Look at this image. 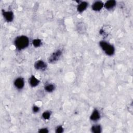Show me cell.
Listing matches in <instances>:
<instances>
[{"instance_id":"obj_1","label":"cell","mask_w":133,"mask_h":133,"mask_svg":"<svg viewBox=\"0 0 133 133\" xmlns=\"http://www.w3.org/2000/svg\"><path fill=\"white\" fill-rule=\"evenodd\" d=\"M29 43L30 40L29 38L25 35L17 36L14 41V45L18 50H21L28 47Z\"/></svg>"},{"instance_id":"obj_2","label":"cell","mask_w":133,"mask_h":133,"mask_svg":"<svg viewBox=\"0 0 133 133\" xmlns=\"http://www.w3.org/2000/svg\"><path fill=\"white\" fill-rule=\"evenodd\" d=\"M99 46L107 55L111 56L114 54L115 48L109 42L105 41H101L99 42Z\"/></svg>"},{"instance_id":"obj_3","label":"cell","mask_w":133,"mask_h":133,"mask_svg":"<svg viewBox=\"0 0 133 133\" xmlns=\"http://www.w3.org/2000/svg\"><path fill=\"white\" fill-rule=\"evenodd\" d=\"M62 52L61 50L58 49L54 52L48 58V61L50 63H54L56 62L61 57Z\"/></svg>"},{"instance_id":"obj_4","label":"cell","mask_w":133,"mask_h":133,"mask_svg":"<svg viewBox=\"0 0 133 133\" xmlns=\"http://www.w3.org/2000/svg\"><path fill=\"white\" fill-rule=\"evenodd\" d=\"M24 80L22 77H18L15 79L14 82V85L18 90H21L24 86Z\"/></svg>"},{"instance_id":"obj_5","label":"cell","mask_w":133,"mask_h":133,"mask_svg":"<svg viewBox=\"0 0 133 133\" xmlns=\"http://www.w3.org/2000/svg\"><path fill=\"white\" fill-rule=\"evenodd\" d=\"M2 15L4 17V18L5 19V20L8 22H11L14 18V13L12 11H5L3 10H2Z\"/></svg>"},{"instance_id":"obj_6","label":"cell","mask_w":133,"mask_h":133,"mask_svg":"<svg viewBox=\"0 0 133 133\" xmlns=\"http://www.w3.org/2000/svg\"><path fill=\"white\" fill-rule=\"evenodd\" d=\"M34 66L36 70L42 71L46 70L47 68V64L43 60H39L35 62Z\"/></svg>"},{"instance_id":"obj_7","label":"cell","mask_w":133,"mask_h":133,"mask_svg":"<svg viewBox=\"0 0 133 133\" xmlns=\"http://www.w3.org/2000/svg\"><path fill=\"white\" fill-rule=\"evenodd\" d=\"M104 7V3L100 1H97L92 3L91 9L95 11H99Z\"/></svg>"},{"instance_id":"obj_8","label":"cell","mask_w":133,"mask_h":133,"mask_svg":"<svg viewBox=\"0 0 133 133\" xmlns=\"http://www.w3.org/2000/svg\"><path fill=\"white\" fill-rule=\"evenodd\" d=\"M100 118V113L99 111L95 109L93 110L90 116V119L93 122H96L98 121Z\"/></svg>"},{"instance_id":"obj_9","label":"cell","mask_w":133,"mask_h":133,"mask_svg":"<svg viewBox=\"0 0 133 133\" xmlns=\"http://www.w3.org/2000/svg\"><path fill=\"white\" fill-rule=\"evenodd\" d=\"M88 3L87 2L83 1L81 2L78 4V5L77 6V10L78 12H83L88 7Z\"/></svg>"},{"instance_id":"obj_10","label":"cell","mask_w":133,"mask_h":133,"mask_svg":"<svg viewBox=\"0 0 133 133\" xmlns=\"http://www.w3.org/2000/svg\"><path fill=\"white\" fill-rule=\"evenodd\" d=\"M116 5V2L114 0L108 1L105 3H104V7L108 10H112L115 7Z\"/></svg>"},{"instance_id":"obj_11","label":"cell","mask_w":133,"mask_h":133,"mask_svg":"<svg viewBox=\"0 0 133 133\" xmlns=\"http://www.w3.org/2000/svg\"><path fill=\"white\" fill-rule=\"evenodd\" d=\"M39 81L34 75H32L29 79V84L32 87H35L38 85Z\"/></svg>"},{"instance_id":"obj_12","label":"cell","mask_w":133,"mask_h":133,"mask_svg":"<svg viewBox=\"0 0 133 133\" xmlns=\"http://www.w3.org/2000/svg\"><path fill=\"white\" fill-rule=\"evenodd\" d=\"M102 128L99 124H95L91 127V131L93 133H100L101 132Z\"/></svg>"},{"instance_id":"obj_13","label":"cell","mask_w":133,"mask_h":133,"mask_svg":"<svg viewBox=\"0 0 133 133\" xmlns=\"http://www.w3.org/2000/svg\"><path fill=\"white\" fill-rule=\"evenodd\" d=\"M45 90L48 92H52L55 89V86L53 84H48L44 86Z\"/></svg>"},{"instance_id":"obj_14","label":"cell","mask_w":133,"mask_h":133,"mask_svg":"<svg viewBox=\"0 0 133 133\" xmlns=\"http://www.w3.org/2000/svg\"><path fill=\"white\" fill-rule=\"evenodd\" d=\"M50 116H51V112L49 111H45L42 114V118L45 120L49 119Z\"/></svg>"},{"instance_id":"obj_15","label":"cell","mask_w":133,"mask_h":133,"mask_svg":"<svg viewBox=\"0 0 133 133\" xmlns=\"http://www.w3.org/2000/svg\"><path fill=\"white\" fill-rule=\"evenodd\" d=\"M32 44L35 47H38L42 45V41L40 39L36 38L32 41Z\"/></svg>"},{"instance_id":"obj_16","label":"cell","mask_w":133,"mask_h":133,"mask_svg":"<svg viewBox=\"0 0 133 133\" xmlns=\"http://www.w3.org/2000/svg\"><path fill=\"white\" fill-rule=\"evenodd\" d=\"M63 131H64L63 127L61 125L58 126L56 128V129H55V132L57 133H61V132H63Z\"/></svg>"},{"instance_id":"obj_17","label":"cell","mask_w":133,"mask_h":133,"mask_svg":"<svg viewBox=\"0 0 133 133\" xmlns=\"http://www.w3.org/2000/svg\"><path fill=\"white\" fill-rule=\"evenodd\" d=\"M38 132L39 133H47L49 132V131L47 128H42L39 129Z\"/></svg>"},{"instance_id":"obj_18","label":"cell","mask_w":133,"mask_h":133,"mask_svg":"<svg viewBox=\"0 0 133 133\" xmlns=\"http://www.w3.org/2000/svg\"><path fill=\"white\" fill-rule=\"evenodd\" d=\"M32 111L34 113H37L39 111V108L37 105H34L32 108Z\"/></svg>"}]
</instances>
